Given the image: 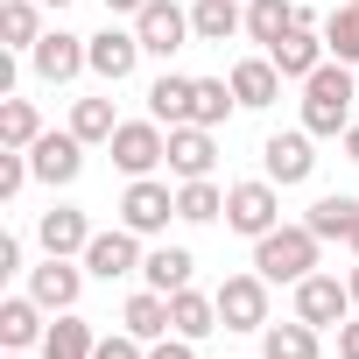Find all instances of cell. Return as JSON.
Listing matches in <instances>:
<instances>
[{
    "label": "cell",
    "mask_w": 359,
    "mask_h": 359,
    "mask_svg": "<svg viewBox=\"0 0 359 359\" xmlns=\"http://www.w3.org/2000/svg\"><path fill=\"white\" fill-rule=\"evenodd\" d=\"M345 289H352V310H359V268H352V275H345Z\"/></svg>",
    "instance_id": "b9f144b4"
},
{
    "label": "cell",
    "mask_w": 359,
    "mask_h": 359,
    "mask_svg": "<svg viewBox=\"0 0 359 359\" xmlns=\"http://www.w3.org/2000/svg\"><path fill=\"white\" fill-rule=\"evenodd\" d=\"M176 219V191L169 184H155V176H127V198H120V226H134L141 240L148 233H162Z\"/></svg>",
    "instance_id": "ba28073f"
},
{
    "label": "cell",
    "mask_w": 359,
    "mask_h": 359,
    "mask_svg": "<svg viewBox=\"0 0 359 359\" xmlns=\"http://www.w3.org/2000/svg\"><path fill=\"white\" fill-rule=\"evenodd\" d=\"M233 106H240L233 78H198V120H191V127H226Z\"/></svg>",
    "instance_id": "836d02e7"
},
{
    "label": "cell",
    "mask_w": 359,
    "mask_h": 359,
    "mask_svg": "<svg viewBox=\"0 0 359 359\" xmlns=\"http://www.w3.org/2000/svg\"><path fill=\"white\" fill-rule=\"evenodd\" d=\"M176 219H191V226L226 219V191L212 184V176H191V184H176Z\"/></svg>",
    "instance_id": "4316f807"
},
{
    "label": "cell",
    "mask_w": 359,
    "mask_h": 359,
    "mask_svg": "<svg viewBox=\"0 0 359 359\" xmlns=\"http://www.w3.org/2000/svg\"><path fill=\"white\" fill-rule=\"evenodd\" d=\"M134 36H141L148 57H176L198 29H191V8H176V0H148V8L134 15Z\"/></svg>",
    "instance_id": "8992f818"
},
{
    "label": "cell",
    "mask_w": 359,
    "mask_h": 359,
    "mask_svg": "<svg viewBox=\"0 0 359 359\" xmlns=\"http://www.w3.org/2000/svg\"><path fill=\"white\" fill-rule=\"evenodd\" d=\"M148 120H162V127H191V120H198V78L162 71V78L148 85Z\"/></svg>",
    "instance_id": "9a60e30c"
},
{
    "label": "cell",
    "mask_w": 359,
    "mask_h": 359,
    "mask_svg": "<svg viewBox=\"0 0 359 359\" xmlns=\"http://www.w3.org/2000/svg\"><path fill=\"white\" fill-rule=\"evenodd\" d=\"M120 331H134L141 345L169 338V331H176V324H169V296H162V289H141V296H127V310H120Z\"/></svg>",
    "instance_id": "ffe728a7"
},
{
    "label": "cell",
    "mask_w": 359,
    "mask_h": 359,
    "mask_svg": "<svg viewBox=\"0 0 359 359\" xmlns=\"http://www.w3.org/2000/svg\"><path fill=\"white\" fill-rule=\"evenodd\" d=\"M29 176H36V169H29V148H0V205H8Z\"/></svg>",
    "instance_id": "e575fe53"
},
{
    "label": "cell",
    "mask_w": 359,
    "mask_h": 359,
    "mask_svg": "<svg viewBox=\"0 0 359 359\" xmlns=\"http://www.w3.org/2000/svg\"><path fill=\"white\" fill-rule=\"evenodd\" d=\"M219 324L226 331H268V275H226L219 282Z\"/></svg>",
    "instance_id": "5b68a950"
},
{
    "label": "cell",
    "mask_w": 359,
    "mask_h": 359,
    "mask_svg": "<svg viewBox=\"0 0 359 359\" xmlns=\"http://www.w3.org/2000/svg\"><path fill=\"white\" fill-rule=\"evenodd\" d=\"M148 359H198V352H191V338H176V331H169V338L148 345Z\"/></svg>",
    "instance_id": "8d00e7d4"
},
{
    "label": "cell",
    "mask_w": 359,
    "mask_h": 359,
    "mask_svg": "<svg viewBox=\"0 0 359 359\" xmlns=\"http://www.w3.org/2000/svg\"><path fill=\"white\" fill-rule=\"evenodd\" d=\"M148 0H106V15H141Z\"/></svg>",
    "instance_id": "ab89813d"
},
{
    "label": "cell",
    "mask_w": 359,
    "mask_h": 359,
    "mask_svg": "<svg viewBox=\"0 0 359 359\" xmlns=\"http://www.w3.org/2000/svg\"><path fill=\"white\" fill-rule=\"evenodd\" d=\"M275 191H282V184H268V176H254V184H233V191H226V226L247 233V240L275 233V226H282V198H275Z\"/></svg>",
    "instance_id": "277c9868"
},
{
    "label": "cell",
    "mask_w": 359,
    "mask_h": 359,
    "mask_svg": "<svg viewBox=\"0 0 359 359\" xmlns=\"http://www.w3.org/2000/svg\"><path fill=\"white\" fill-rule=\"evenodd\" d=\"M191 247H155L148 261H141V275H148V289H162V296H176V289H191Z\"/></svg>",
    "instance_id": "83f0119b"
},
{
    "label": "cell",
    "mask_w": 359,
    "mask_h": 359,
    "mask_svg": "<svg viewBox=\"0 0 359 359\" xmlns=\"http://www.w3.org/2000/svg\"><path fill=\"white\" fill-rule=\"evenodd\" d=\"M233 92H240L247 113L275 106V99H282V71H275V57H247V64H233Z\"/></svg>",
    "instance_id": "d6986e66"
},
{
    "label": "cell",
    "mask_w": 359,
    "mask_h": 359,
    "mask_svg": "<svg viewBox=\"0 0 359 359\" xmlns=\"http://www.w3.org/2000/svg\"><path fill=\"white\" fill-rule=\"evenodd\" d=\"M345 247H352V254H359V226H352V240H345Z\"/></svg>",
    "instance_id": "7bdbcfd3"
},
{
    "label": "cell",
    "mask_w": 359,
    "mask_h": 359,
    "mask_svg": "<svg viewBox=\"0 0 359 359\" xmlns=\"http://www.w3.org/2000/svg\"><path fill=\"white\" fill-rule=\"evenodd\" d=\"M92 359H148V345L134 338V331H113V338H99V352Z\"/></svg>",
    "instance_id": "d590c367"
},
{
    "label": "cell",
    "mask_w": 359,
    "mask_h": 359,
    "mask_svg": "<svg viewBox=\"0 0 359 359\" xmlns=\"http://www.w3.org/2000/svg\"><path fill=\"white\" fill-rule=\"evenodd\" d=\"M261 359H317V324H303V317L268 324L261 331Z\"/></svg>",
    "instance_id": "484cf974"
},
{
    "label": "cell",
    "mask_w": 359,
    "mask_h": 359,
    "mask_svg": "<svg viewBox=\"0 0 359 359\" xmlns=\"http://www.w3.org/2000/svg\"><path fill=\"white\" fill-rule=\"evenodd\" d=\"M71 134L92 148V141H113L120 134V120H113V99H78L71 106Z\"/></svg>",
    "instance_id": "d6a6232c"
},
{
    "label": "cell",
    "mask_w": 359,
    "mask_h": 359,
    "mask_svg": "<svg viewBox=\"0 0 359 359\" xmlns=\"http://www.w3.org/2000/svg\"><path fill=\"white\" fill-rule=\"evenodd\" d=\"M15 268H22V240H15V233H0V275H15Z\"/></svg>",
    "instance_id": "f35d334b"
},
{
    "label": "cell",
    "mask_w": 359,
    "mask_h": 359,
    "mask_svg": "<svg viewBox=\"0 0 359 359\" xmlns=\"http://www.w3.org/2000/svg\"><path fill=\"white\" fill-rule=\"evenodd\" d=\"M169 324H176V338H212L219 331V296H198V289H176L169 296Z\"/></svg>",
    "instance_id": "44dd1931"
},
{
    "label": "cell",
    "mask_w": 359,
    "mask_h": 359,
    "mask_svg": "<svg viewBox=\"0 0 359 359\" xmlns=\"http://www.w3.org/2000/svg\"><path fill=\"white\" fill-rule=\"evenodd\" d=\"M191 29H198V43H233V36L247 29V15L233 8V0H198V8H191Z\"/></svg>",
    "instance_id": "f1b7e54d"
},
{
    "label": "cell",
    "mask_w": 359,
    "mask_h": 359,
    "mask_svg": "<svg viewBox=\"0 0 359 359\" xmlns=\"http://www.w3.org/2000/svg\"><path fill=\"white\" fill-rule=\"evenodd\" d=\"M310 141L317 134H268L261 141V169H268V184H310V169H317V155H310Z\"/></svg>",
    "instance_id": "8fae6325"
},
{
    "label": "cell",
    "mask_w": 359,
    "mask_h": 359,
    "mask_svg": "<svg viewBox=\"0 0 359 359\" xmlns=\"http://www.w3.org/2000/svg\"><path fill=\"white\" fill-rule=\"evenodd\" d=\"M43 303L36 296H8V303H0V345H8V352H29V345H43Z\"/></svg>",
    "instance_id": "ac0fdd59"
},
{
    "label": "cell",
    "mask_w": 359,
    "mask_h": 359,
    "mask_svg": "<svg viewBox=\"0 0 359 359\" xmlns=\"http://www.w3.org/2000/svg\"><path fill=\"white\" fill-rule=\"evenodd\" d=\"M338 141H345V155H352V162H359V120H352V127H345V134H338Z\"/></svg>",
    "instance_id": "60d3db41"
},
{
    "label": "cell",
    "mask_w": 359,
    "mask_h": 359,
    "mask_svg": "<svg viewBox=\"0 0 359 359\" xmlns=\"http://www.w3.org/2000/svg\"><path fill=\"white\" fill-rule=\"evenodd\" d=\"M106 148H113V169H120V176H155V169L169 162L162 120H120V134H113Z\"/></svg>",
    "instance_id": "3957f363"
},
{
    "label": "cell",
    "mask_w": 359,
    "mask_h": 359,
    "mask_svg": "<svg viewBox=\"0 0 359 359\" xmlns=\"http://www.w3.org/2000/svg\"><path fill=\"white\" fill-rule=\"evenodd\" d=\"M85 43H92V78H106V85H127L134 64L148 57L134 29H99V36H85Z\"/></svg>",
    "instance_id": "7c38bea8"
},
{
    "label": "cell",
    "mask_w": 359,
    "mask_h": 359,
    "mask_svg": "<svg viewBox=\"0 0 359 359\" xmlns=\"http://www.w3.org/2000/svg\"><path fill=\"white\" fill-rule=\"evenodd\" d=\"M289 29H303V8H296V0H247V36L254 43H282Z\"/></svg>",
    "instance_id": "7402d4cb"
},
{
    "label": "cell",
    "mask_w": 359,
    "mask_h": 359,
    "mask_svg": "<svg viewBox=\"0 0 359 359\" xmlns=\"http://www.w3.org/2000/svg\"><path fill=\"white\" fill-rule=\"evenodd\" d=\"M352 106H359V71L352 64H338V57H324L310 78H303V134H345L352 127Z\"/></svg>",
    "instance_id": "6da1fadb"
},
{
    "label": "cell",
    "mask_w": 359,
    "mask_h": 359,
    "mask_svg": "<svg viewBox=\"0 0 359 359\" xmlns=\"http://www.w3.org/2000/svg\"><path fill=\"white\" fill-rule=\"evenodd\" d=\"M296 317L317 324V331H331V324L352 317V289H345L338 275H303V282H296Z\"/></svg>",
    "instance_id": "30bf717a"
},
{
    "label": "cell",
    "mask_w": 359,
    "mask_h": 359,
    "mask_svg": "<svg viewBox=\"0 0 359 359\" xmlns=\"http://www.w3.org/2000/svg\"><path fill=\"white\" fill-rule=\"evenodd\" d=\"M78 261H85V275L120 282V275H134L148 254H141V233H134V226H113V233H92V247H85Z\"/></svg>",
    "instance_id": "9c48e42d"
},
{
    "label": "cell",
    "mask_w": 359,
    "mask_h": 359,
    "mask_svg": "<svg viewBox=\"0 0 359 359\" xmlns=\"http://www.w3.org/2000/svg\"><path fill=\"white\" fill-rule=\"evenodd\" d=\"M317 233L310 226H275V233H261L254 240V275H268V282H303V275H317Z\"/></svg>",
    "instance_id": "7a4b0ae2"
},
{
    "label": "cell",
    "mask_w": 359,
    "mask_h": 359,
    "mask_svg": "<svg viewBox=\"0 0 359 359\" xmlns=\"http://www.w3.org/2000/svg\"><path fill=\"white\" fill-rule=\"evenodd\" d=\"M338 359H359V317L338 324Z\"/></svg>",
    "instance_id": "74e56055"
},
{
    "label": "cell",
    "mask_w": 359,
    "mask_h": 359,
    "mask_svg": "<svg viewBox=\"0 0 359 359\" xmlns=\"http://www.w3.org/2000/svg\"><path fill=\"white\" fill-rule=\"evenodd\" d=\"M43 141V113L29 99H8L0 106V148H36Z\"/></svg>",
    "instance_id": "4dcf8cb0"
},
{
    "label": "cell",
    "mask_w": 359,
    "mask_h": 359,
    "mask_svg": "<svg viewBox=\"0 0 359 359\" xmlns=\"http://www.w3.org/2000/svg\"><path fill=\"white\" fill-rule=\"evenodd\" d=\"M324 50H331L338 64H359V0L324 15Z\"/></svg>",
    "instance_id": "1f68e13d"
},
{
    "label": "cell",
    "mask_w": 359,
    "mask_h": 359,
    "mask_svg": "<svg viewBox=\"0 0 359 359\" xmlns=\"http://www.w3.org/2000/svg\"><path fill=\"white\" fill-rule=\"evenodd\" d=\"M212 162H219L212 127H169V176H176V184H191V176H212Z\"/></svg>",
    "instance_id": "2e32d148"
},
{
    "label": "cell",
    "mask_w": 359,
    "mask_h": 359,
    "mask_svg": "<svg viewBox=\"0 0 359 359\" xmlns=\"http://www.w3.org/2000/svg\"><path fill=\"white\" fill-rule=\"evenodd\" d=\"M29 169H36V184H78V169H85V141L78 134H43L29 148Z\"/></svg>",
    "instance_id": "4fadbf2b"
},
{
    "label": "cell",
    "mask_w": 359,
    "mask_h": 359,
    "mask_svg": "<svg viewBox=\"0 0 359 359\" xmlns=\"http://www.w3.org/2000/svg\"><path fill=\"white\" fill-rule=\"evenodd\" d=\"M29 296H36L43 310H78V296H85V268H71L64 254H50L43 268H29Z\"/></svg>",
    "instance_id": "5bb4252c"
},
{
    "label": "cell",
    "mask_w": 359,
    "mask_h": 359,
    "mask_svg": "<svg viewBox=\"0 0 359 359\" xmlns=\"http://www.w3.org/2000/svg\"><path fill=\"white\" fill-rule=\"evenodd\" d=\"M43 8H71V0H43Z\"/></svg>",
    "instance_id": "ee69618b"
},
{
    "label": "cell",
    "mask_w": 359,
    "mask_h": 359,
    "mask_svg": "<svg viewBox=\"0 0 359 359\" xmlns=\"http://www.w3.org/2000/svg\"><path fill=\"white\" fill-rule=\"evenodd\" d=\"M29 64H36L43 85H71L78 71H92V43L71 36V29H43V43L29 50Z\"/></svg>",
    "instance_id": "52a82bcc"
},
{
    "label": "cell",
    "mask_w": 359,
    "mask_h": 359,
    "mask_svg": "<svg viewBox=\"0 0 359 359\" xmlns=\"http://www.w3.org/2000/svg\"><path fill=\"white\" fill-rule=\"evenodd\" d=\"M268 57H275V71H282V78H310V71L324 64V36H317V29H289Z\"/></svg>",
    "instance_id": "603a6c76"
},
{
    "label": "cell",
    "mask_w": 359,
    "mask_h": 359,
    "mask_svg": "<svg viewBox=\"0 0 359 359\" xmlns=\"http://www.w3.org/2000/svg\"><path fill=\"white\" fill-rule=\"evenodd\" d=\"M8 359H22V352H8Z\"/></svg>",
    "instance_id": "f6af8a7d"
},
{
    "label": "cell",
    "mask_w": 359,
    "mask_h": 359,
    "mask_svg": "<svg viewBox=\"0 0 359 359\" xmlns=\"http://www.w3.org/2000/svg\"><path fill=\"white\" fill-rule=\"evenodd\" d=\"M303 226H310L317 240H352V226H359V198L331 191V198H317V205L303 212Z\"/></svg>",
    "instance_id": "cb8c5ba5"
},
{
    "label": "cell",
    "mask_w": 359,
    "mask_h": 359,
    "mask_svg": "<svg viewBox=\"0 0 359 359\" xmlns=\"http://www.w3.org/2000/svg\"><path fill=\"white\" fill-rule=\"evenodd\" d=\"M0 36L15 50H36L43 43V0H8V8H0Z\"/></svg>",
    "instance_id": "f546056e"
},
{
    "label": "cell",
    "mask_w": 359,
    "mask_h": 359,
    "mask_svg": "<svg viewBox=\"0 0 359 359\" xmlns=\"http://www.w3.org/2000/svg\"><path fill=\"white\" fill-rule=\"evenodd\" d=\"M36 240H43V254H64V261H71V254L92 247V219H85L78 205H57V212L36 219Z\"/></svg>",
    "instance_id": "e0dca14e"
},
{
    "label": "cell",
    "mask_w": 359,
    "mask_h": 359,
    "mask_svg": "<svg viewBox=\"0 0 359 359\" xmlns=\"http://www.w3.org/2000/svg\"><path fill=\"white\" fill-rule=\"evenodd\" d=\"M92 352H99L92 324H85V317H71V310H57V324L43 331V359H92Z\"/></svg>",
    "instance_id": "d4e9b609"
}]
</instances>
